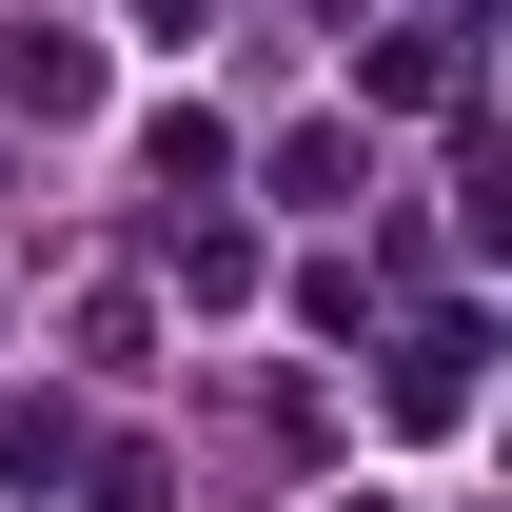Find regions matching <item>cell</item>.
Masks as SVG:
<instances>
[{
	"label": "cell",
	"instance_id": "5b68a950",
	"mask_svg": "<svg viewBox=\"0 0 512 512\" xmlns=\"http://www.w3.org/2000/svg\"><path fill=\"white\" fill-rule=\"evenodd\" d=\"M355 512H394V493H355Z\"/></svg>",
	"mask_w": 512,
	"mask_h": 512
},
{
	"label": "cell",
	"instance_id": "3957f363",
	"mask_svg": "<svg viewBox=\"0 0 512 512\" xmlns=\"http://www.w3.org/2000/svg\"><path fill=\"white\" fill-rule=\"evenodd\" d=\"M256 178L296 197V217H316V197H355V119H296V138H276V158H256Z\"/></svg>",
	"mask_w": 512,
	"mask_h": 512
},
{
	"label": "cell",
	"instance_id": "277c9868",
	"mask_svg": "<svg viewBox=\"0 0 512 512\" xmlns=\"http://www.w3.org/2000/svg\"><path fill=\"white\" fill-rule=\"evenodd\" d=\"M158 256H178V296H256V237H237V217H217V197H197V217H178V237H158Z\"/></svg>",
	"mask_w": 512,
	"mask_h": 512
},
{
	"label": "cell",
	"instance_id": "6da1fadb",
	"mask_svg": "<svg viewBox=\"0 0 512 512\" xmlns=\"http://www.w3.org/2000/svg\"><path fill=\"white\" fill-rule=\"evenodd\" d=\"M473 355H493V316H473V296H434V316L394 335V414H414V434H453V414H473Z\"/></svg>",
	"mask_w": 512,
	"mask_h": 512
},
{
	"label": "cell",
	"instance_id": "7a4b0ae2",
	"mask_svg": "<svg viewBox=\"0 0 512 512\" xmlns=\"http://www.w3.org/2000/svg\"><path fill=\"white\" fill-rule=\"evenodd\" d=\"M0 119H99V40L79 20H20L0 40Z\"/></svg>",
	"mask_w": 512,
	"mask_h": 512
}]
</instances>
